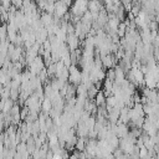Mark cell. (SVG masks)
I'll use <instances>...</instances> for the list:
<instances>
[{
	"label": "cell",
	"instance_id": "cell-1",
	"mask_svg": "<svg viewBox=\"0 0 159 159\" xmlns=\"http://www.w3.org/2000/svg\"><path fill=\"white\" fill-rule=\"evenodd\" d=\"M68 71H70V76H68V83L73 84V86H78L81 84L82 82V72L78 70V66L77 65H71L68 67Z\"/></svg>",
	"mask_w": 159,
	"mask_h": 159
},
{
	"label": "cell",
	"instance_id": "cell-2",
	"mask_svg": "<svg viewBox=\"0 0 159 159\" xmlns=\"http://www.w3.org/2000/svg\"><path fill=\"white\" fill-rule=\"evenodd\" d=\"M88 10V0H75L71 6V14L76 16H82Z\"/></svg>",
	"mask_w": 159,
	"mask_h": 159
},
{
	"label": "cell",
	"instance_id": "cell-3",
	"mask_svg": "<svg viewBox=\"0 0 159 159\" xmlns=\"http://www.w3.org/2000/svg\"><path fill=\"white\" fill-rule=\"evenodd\" d=\"M67 12H68V6L62 0H57L55 2V14L53 15L58 19H62Z\"/></svg>",
	"mask_w": 159,
	"mask_h": 159
},
{
	"label": "cell",
	"instance_id": "cell-4",
	"mask_svg": "<svg viewBox=\"0 0 159 159\" xmlns=\"http://www.w3.org/2000/svg\"><path fill=\"white\" fill-rule=\"evenodd\" d=\"M81 40L75 35V34H70V35H67V40H66V42H67V46H68V48H70V51H75V50H77V48H80V42Z\"/></svg>",
	"mask_w": 159,
	"mask_h": 159
},
{
	"label": "cell",
	"instance_id": "cell-5",
	"mask_svg": "<svg viewBox=\"0 0 159 159\" xmlns=\"http://www.w3.org/2000/svg\"><path fill=\"white\" fill-rule=\"evenodd\" d=\"M76 134L78 138H88L89 134V129L86 125L84 122H78L77 123V129H76Z\"/></svg>",
	"mask_w": 159,
	"mask_h": 159
},
{
	"label": "cell",
	"instance_id": "cell-6",
	"mask_svg": "<svg viewBox=\"0 0 159 159\" xmlns=\"http://www.w3.org/2000/svg\"><path fill=\"white\" fill-rule=\"evenodd\" d=\"M88 10L91 12H99L103 10V4L101 0H88Z\"/></svg>",
	"mask_w": 159,
	"mask_h": 159
},
{
	"label": "cell",
	"instance_id": "cell-7",
	"mask_svg": "<svg viewBox=\"0 0 159 159\" xmlns=\"http://www.w3.org/2000/svg\"><path fill=\"white\" fill-rule=\"evenodd\" d=\"M106 99H107V97H106L104 92L101 89V91L97 93V96L94 97V103H96V106H97V107L106 106Z\"/></svg>",
	"mask_w": 159,
	"mask_h": 159
},
{
	"label": "cell",
	"instance_id": "cell-8",
	"mask_svg": "<svg viewBox=\"0 0 159 159\" xmlns=\"http://www.w3.org/2000/svg\"><path fill=\"white\" fill-rule=\"evenodd\" d=\"M52 102L48 99V98H45L42 102H41V109H42V112H45V113H47V114H50V111L52 109Z\"/></svg>",
	"mask_w": 159,
	"mask_h": 159
},
{
	"label": "cell",
	"instance_id": "cell-9",
	"mask_svg": "<svg viewBox=\"0 0 159 159\" xmlns=\"http://www.w3.org/2000/svg\"><path fill=\"white\" fill-rule=\"evenodd\" d=\"M87 139H88V138H78V139H77V142H76L75 149H76V150H78V152H84Z\"/></svg>",
	"mask_w": 159,
	"mask_h": 159
},
{
	"label": "cell",
	"instance_id": "cell-10",
	"mask_svg": "<svg viewBox=\"0 0 159 159\" xmlns=\"http://www.w3.org/2000/svg\"><path fill=\"white\" fill-rule=\"evenodd\" d=\"M106 106L107 107H117V98L112 94V96H109V97H107V99H106Z\"/></svg>",
	"mask_w": 159,
	"mask_h": 159
},
{
	"label": "cell",
	"instance_id": "cell-11",
	"mask_svg": "<svg viewBox=\"0 0 159 159\" xmlns=\"http://www.w3.org/2000/svg\"><path fill=\"white\" fill-rule=\"evenodd\" d=\"M106 80H109L112 82H114L116 80V72H114V68H109L106 71Z\"/></svg>",
	"mask_w": 159,
	"mask_h": 159
},
{
	"label": "cell",
	"instance_id": "cell-12",
	"mask_svg": "<svg viewBox=\"0 0 159 159\" xmlns=\"http://www.w3.org/2000/svg\"><path fill=\"white\" fill-rule=\"evenodd\" d=\"M22 1H24V0H11V4H12V6H15L16 9H19V7H22Z\"/></svg>",
	"mask_w": 159,
	"mask_h": 159
}]
</instances>
